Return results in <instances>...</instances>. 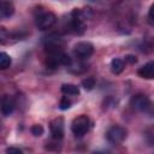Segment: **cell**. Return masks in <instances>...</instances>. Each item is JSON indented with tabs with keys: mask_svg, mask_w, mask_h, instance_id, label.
Masks as SVG:
<instances>
[{
	"mask_svg": "<svg viewBox=\"0 0 154 154\" xmlns=\"http://www.w3.org/2000/svg\"><path fill=\"white\" fill-rule=\"evenodd\" d=\"M90 128V119L85 114H81L76 117L71 123V131L75 136L82 137L84 136Z\"/></svg>",
	"mask_w": 154,
	"mask_h": 154,
	"instance_id": "1",
	"label": "cell"
},
{
	"mask_svg": "<svg viewBox=\"0 0 154 154\" xmlns=\"http://www.w3.org/2000/svg\"><path fill=\"white\" fill-rule=\"evenodd\" d=\"M128 131L125 128L120 125H113L111 126L106 132V138L112 144H120L126 138Z\"/></svg>",
	"mask_w": 154,
	"mask_h": 154,
	"instance_id": "2",
	"label": "cell"
},
{
	"mask_svg": "<svg viewBox=\"0 0 154 154\" xmlns=\"http://www.w3.org/2000/svg\"><path fill=\"white\" fill-rule=\"evenodd\" d=\"M57 22V16L53 13V12H42L40 13L37 17H36V26L40 29V30H46V29H49L52 28Z\"/></svg>",
	"mask_w": 154,
	"mask_h": 154,
	"instance_id": "3",
	"label": "cell"
},
{
	"mask_svg": "<svg viewBox=\"0 0 154 154\" xmlns=\"http://www.w3.org/2000/svg\"><path fill=\"white\" fill-rule=\"evenodd\" d=\"M71 29L73 30V32L82 35L85 29H87V24L84 23L83 18H82V11L76 8L72 12V19H71Z\"/></svg>",
	"mask_w": 154,
	"mask_h": 154,
	"instance_id": "4",
	"label": "cell"
},
{
	"mask_svg": "<svg viewBox=\"0 0 154 154\" xmlns=\"http://www.w3.org/2000/svg\"><path fill=\"white\" fill-rule=\"evenodd\" d=\"M130 105L132 106V108H135L136 111L140 112H144L150 107V100L147 95L144 94H136L131 97L130 100Z\"/></svg>",
	"mask_w": 154,
	"mask_h": 154,
	"instance_id": "5",
	"label": "cell"
},
{
	"mask_svg": "<svg viewBox=\"0 0 154 154\" xmlns=\"http://www.w3.org/2000/svg\"><path fill=\"white\" fill-rule=\"evenodd\" d=\"M73 52L78 59H88L94 53V46L89 42H78L75 45Z\"/></svg>",
	"mask_w": 154,
	"mask_h": 154,
	"instance_id": "6",
	"label": "cell"
},
{
	"mask_svg": "<svg viewBox=\"0 0 154 154\" xmlns=\"http://www.w3.org/2000/svg\"><path fill=\"white\" fill-rule=\"evenodd\" d=\"M49 129L54 140H61L64 137V119L61 117L53 119L49 124Z\"/></svg>",
	"mask_w": 154,
	"mask_h": 154,
	"instance_id": "7",
	"label": "cell"
},
{
	"mask_svg": "<svg viewBox=\"0 0 154 154\" xmlns=\"http://www.w3.org/2000/svg\"><path fill=\"white\" fill-rule=\"evenodd\" d=\"M16 103L14 100L10 96V95H2L0 97V112L2 113V116H10L12 114V112L14 111Z\"/></svg>",
	"mask_w": 154,
	"mask_h": 154,
	"instance_id": "8",
	"label": "cell"
},
{
	"mask_svg": "<svg viewBox=\"0 0 154 154\" xmlns=\"http://www.w3.org/2000/svg\"><path fill=\"white\" fill-rule=\"evenodd\" d=\"M63 52H53V53H48L47 58H46V66L51 70L57 69L60 64V57H61Z\"/></svg>",
	"mask_w": 154,
	"mask_h": 154,
	"instance_id": "9",
	"label": "cell"
},
{
	"mask_svg": "<svg viewBox=\"0 0 154 154\" xmlns=\"http://www.w3.org/2000/svg\"><path fill=\"white\" fill-rule=\"evenodd\" d=\"M138 76L142 77V78H146V79H152L154 78V63L153 61H149L147 63L146 65L141 66L137 71Z\"/></svg>",
	"mask_w": 154,
	"mask_h": 154,
	"instance_id": "10",
	"label": "cell"
},
{
	"mask_svg": "<svg viewBox=\"0 0 154 154\" xmlns=\"http://www.w3.org/2000/svg\"><path fill=\"white\" fill-rule=\"evenodd\" d=\"M14 13V6L10 1H0V19L10 18Z\"/></svg>",
	"mask_w": 154,
	"mask_h": 154,
	"instance_id": "11",
	"label": "cell"
},
{
	"mask_svg": "<svg viewBox=\"0 0 154 154\" xmlns=\"http://www.w3.org/2000/svg\"><path fill=\"white\" fill-rule=\"evenodd\" d=\"M61 91H63L65 95H70V96H76V95L79 94L78 87L75 85V84H71V83L63 84V85H61Z\"/></svg>",
	"mask_w": 154,
	"mask_h": 154,
	"instance_id": "12",
	"label": "cell"
},
{
	"mask_svg": "<svg viewBox=\"0 0 154 154\" xmlns=\"http://www.w3.org/2000/svg\"><path fill=\"white\" fill-rule=\"evenodd\" d=\"M123 70H124V61L119 58H114L111 61V71L114 75H119L120 72H123Z\"/></svg>",
	"mask_w": 154,
	"mask_h": 154,
	"instance_id": "13",
	"label": "cell"
},
{
	"mask_svg": "<svg viewBox=\"0 0 154 154\" xmlns=\"http://www.w3.org/2000/svg\"><path fill=\"white\" fill-rule=\"evenodd\" d=\"M12 60H11V57L5 53V52H0V69L1 70H5L7 67H10Z\"/></svg>",
	"mask_w": 154,
	"mask_h": 154,
	"instance_id": "14",
	"label": "cell"
},
{
	"mask_svg": "<svg viewBox=\"0 0 154 154\" xmlns=\"http://www.w3.org/2000/svg\"><path fill=\"white\" fill-rule=\"evenodd\" d=\"M95 84H96V81H95L94 77H87V78H84L82 81V87L85 90H88V91L89 90H93L94 87H95Z\"/></svg>",
	"mask_w": 154,
	"mask_h": 154,
	"instance_id": "15",
	"label": "cell"
},
{
	"mask_svg": "<svg viewBox=\"0 0 154 154\" xmlns=\"http://www.w3.org/2000/svg\"><path fill=\"white\" fill-rule=\"evenodd\" d=\"M43 128H42V125H40V124H35V125H32L31 126V134L34 135V136H36V137H40L42 134H43Z\"/></svg>",
	"mask_w": 154,
	"mask_h": 154,
	"instance_id": "16",
	"label": "cell"
},
{
	"mask_svg": "<svg viewBox=\"0 0 154 154\" xmlns=\"http://www.w3.org/2000/svg\"><path fill=\"white\" fill-rule=\"evenodd\" d=\"M71 63H72V59L70 58V55H67V54H65V53H61V57H60V64L61 65H64V66H70L71 65Z\"/></svg>",
	"mask_w": 154,
	"mask_h": 154,
	"instance_id": "17",
	"label": "cell"
},
{
	"mask_svg": "<svg viewBox=\"0 0 154 154\" xmlns=\"http://www.w3.org/2000/svg\"><path fill=\"white\" fill-rule=\"evenodd\" d=\"M71 107V101L66 97V96H64L61 100H60V102H59V108L60 109H69Z\"/></svg>",
	"mask_w": 154,
	"mask_h": 154,
	"instance_id": "18",
	"label": "cell"
},
{
	"mask_svg": "<svg viewBox=\"0 0 154 154\" xmlns=\"http://www.w3.org/2000/svg\"><path fill=\"white\" fill-rule=\"evenodd\" d=\"M6 152L10 153V154H22V153H23L22 149H19V148H14V147H10V148H7Z\"/></svg>",
	"mask_w": 154,
	"mask_h": 154,
	"instance_id": "19",
	"label": "cell"
},
{
	"mask_svg": "<svg viewBox=\"0 0 154 154\" xmlns=\"http://www.w3.org/2000/svg\"><path fill=\"white\" fill-rule=\"evenodd\" d=\"M125 61H128L129 64H136V61H137V58H136L135 55H131V54H129V55H126V57H125Z\"/></svg>",
	"mask_w": 154,
	"mask_h": 154,
	"instance_id": "20",
	"label": "cell"
},
{
	"mask_svg": "<svg viewBox=\"0 0 154 154\" xmlns=\"http://www.w3.org/2000/svg\"><path fill=\"white\" fill-rule=\"evenodd\" d=\"M153 11H154V5L150 6V8H149V13H148V20H149L150 24L154 23V22H153Z\"/></svg>",
	"mask_w": 154,
	"mask_h": 154,
	"instance_id": "21",
	"label": "cell"
}]
</instances>
